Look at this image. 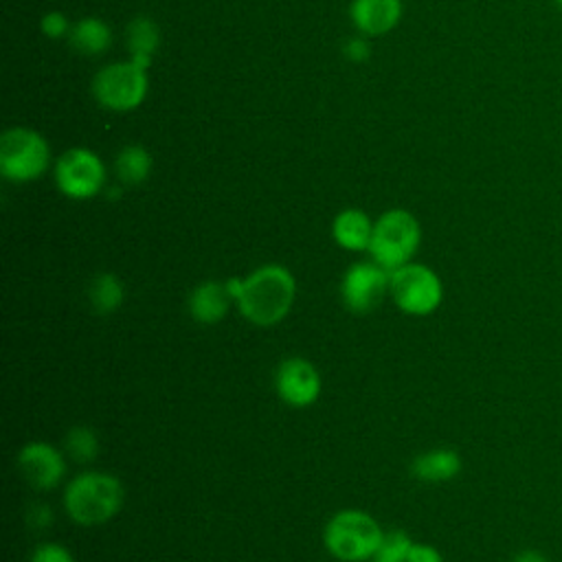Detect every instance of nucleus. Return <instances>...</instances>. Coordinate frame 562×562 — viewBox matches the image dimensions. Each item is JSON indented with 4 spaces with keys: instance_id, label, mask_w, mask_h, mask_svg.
Instances as JSON below:
<instances>
[{
    "instance_id": "obj_26",
    "label": "nucleus",
    "mask_w": 562,
    "mask_h": 562,
    "mask_svg": "<svg viewBox=\"0 0 562 562\" xmlns=\"http://www.w3.org/2000/svg\"><path fill=\"white\" fill-rule=\"evenodd\" d=\"M406 562H443V555L437 547L428 542H413Z\"/></svg>"
},
{
    "instance_id": "obj_16",
    "label": "nucleus",
    "mask_w": 562,
    "mask_h": 562,
    "mask_svg": "<svg viewBox=\"0 0 562 562\" xmlns=\"http://www.w3.org/2000/svg\"><path fill=\"white\" fill-rule=\"evenodd\" d=\"M160 46V29L158 24L147 15H136L127 26V48L130 59L140 66L149 68L154 61V53Z\"/></svg>"
},
{
    "instance_id": "obj_11",
    "label": "nucleus",
    "mask_w": 562,
    "mask_h": 562,
    "mask_svg": "<svg viewBox=\"0 0 562 562\" xmlns=\"http://www.w3.org/2000/svg\"><path fill=\"white\" fill-rule=\"evenodd\" d=\"M321 386L318 369L305 358H285L274 371V391L288 406L305 408L314 404L321 395Z\"/></svg>"
},
{
    "instance_id": "obj_1",
    "label": "nucleus",
    "mask_w": 562,
    "mask_h": 562,
    "mask_svg": "<svg viewBox=\"0 0 562 562\" xmlns=\"http://www.w3.org/2000/svg\"><path fill=\"white\" fill-rule=\"evenodd\" d=\"M294 299V274L281 263H266L244 277V285L235 305L250 325L272 327L290 314Z\"/></svg>"
},
{
    "instance_id": "obj_6",
    "label": "nucleus",
    "mask_w": 562,
    "mask_h": 562,
    "mask_svg": "<svg viewBox=\"0 0 562 562\" xmlns=\"http://www.w3.org/2000/svg\"><path fill=\"white\" fill-rule=\"evenodd\" d=\"M389 296L404 314L428 316L443 301V283L430 266L408 261L389 272Z\"/></svg>"
},
{
    "instance_id": "obj_2",
    "label": "nucleus",
    "mask_w": 562,
    "mask_h": 562,
    "mask_svg": "<svg viewBox=\"0 0 562 562\" xmlns=\"http://www.w3.org/2000/svg\"><path fill=\"white\" fill-rule=\"evenodd\" d=\"M125 503L123 483L101 470H88L70 479L64 490V509L81 527H97L112 520Z\"/></svg>"
},
{
    "instance_id": "obj_19",
    "label": "nucleus",
    "mask_w": 562,
    "mask_h": 562,
    "mask_svg": "<svg viewBox=\"0 0 562 562\" xmlns=\"http://www.w3.org/2000/svg\"><path fill=\"white\" fill-rule=\"evenodd\" d=\"M114 169L123 184H140L151 173V154L143 145H125L116 154Z\"/></svg>"
},
{
    "instance_id": "obj_27",
    "label": "nucleus",
    "mask_w": 562,
    "mask_h": 562,
    "mask_svg": "<svg viewBox=\"0 0 562 562\" xmlns=\"http://www.w3.org/2000/svg\"><path fill=\"white\" fill-rule=\"evenodd\" d=\"M509 562H551V560L540 549H522V551L514 553V558Z\"/></svg>"
},
{
    "instance_id": "obj_21",
    "label": "nucleus",
    "mask_w": 562,
    "mask_h": 562,
    "mask_svg": "<svg viewBox=\"0 0 562 562\" xmlns=\"http://www.w3.org/2000/svg\"><path fill=\"white\" fill-rule=\"evenodd\" d=\"M411 547H413V540L408 538L406 531L391 529V531H384L375 558L389 560V562H406Z\"/></svg>"
},
{
    "instance_id": "obj_23",
    "label": "nucleus",
    "mask_w": 562,
    "mask_h": 562,
    "mask_svg": "<svg viewBox=\"0 0 562 562\" xmlns=\"http://www.w3.org/2000/svg\"><path fill=\"white\" fill-rule=\"evenodd\" d=\"M40 29H42V33H44L46 37H50V40H61V37L70 35L72 24L68 22L66 13H61V11H46V13L42 15V20H40Z\"/></svg>"
},
{
    "instance_id": "obj_9",
    "label": "nucleus",
    "mask_w": 562,
    "mask_h": 562,
    "mask_svg": "<svg viewBox=\"0 0 562 562\" xmlns=\"http://www.w3.org/2000/svg\"><path fill=\"white\" fill-rule=\"evenodd\" d=\"M389 294V270L380 263L356 261L351 263L340 281L342 305L353 314L373 312L382 299Z\"/></svg>"
},
{
    "instance_id": "obj_17",
    "label": "nucleus",
    "mask_w": 562,
    "mask_h": 562,
    "mask_svg": "<svg viewBox=\"0 0 562 562\" xmlns=\"http://www.w3.org/2000/svg\"><path fill=\"white\" fill-rule=\"evenodd\" d=\"M68 42L81 55H101L112 44V29L101 18L88 15L72 24Z\"/></svg>"
},
{
    "instance_id": "obj_25",
    "label": "nucleus",
    "mask_w": 562,
    "mask_h": 562,
    "mask_svg": "<svg viewBox=\"0 0 562 562\" xmlns=\"http://www.w3.org/2000/svg\"><path fill=\"white\" fill-rule=\"evenodd\" d=\"M342 55H345L349 61H367V59L371 57V44H369L367 35L349 37V40L342 44Z\"/></svg>"
},
{
    "instance_id": "obj_28",
    "label": "nucleus",
    "mask_w": 562,
    "mask_h": 562,
    "mask_svg": "<svg viewBox=\"0 0 562 562\" xmlns=\"http://www.w3.org/2000/svg\"><path fill=\"white\" fill-rule=\"evenodd\" d=\"M553 2H555V7L562 11V0H553Z\"/></svg>"
},
{
    "instance_id": "obj_5",
    "label": "nucleus",
    "mask_w": 562,
    "mask_h": 562,
    "mask_svg": "<svg viewBox=\"0 0 562 562\" xmlns=\"http://www.w3.org/2000/svg\"><path fill=\"white\" fill-rule=\"evenodd\" d=\"M50 167L48 140L31 127H11L0 136V173L11 182H31Z\"/></svg>"
},
{
    "instance_id": "obj_15",
    "label": "nucleus",
    "mask_w": 562,
    "mask_h": 562,
    "mask_svg": "<svg viewBox=\"0 0 562 562\" xmlns=\"http://www.w3.org/2000/svg\"><path fill=\"white\" fill-rule=\"evenodd\" d=\"M373 224L375 222L362 209H345L331 222V237L345 250H369Z\"/></svg>"
},
{
    "instance_id": "obj_13",
    "label": "nucleus",
    "mask_w": 562,
    "mask_h": 562,
    "mask_svg": "<svg viewBox=\"0 0 562 562\" xmlns=\"http://www.w3.org/2000/svg\"><path fill=\"white\" fill-rule=\"evenodd\" d=\"M233 305V299L222 281H202L195 285L187 299V310L191 318L200 325H215L224 321Z\"/></svg>"
},
{
    "instance_id": "obj_10",
    "label": "nucleus",
    "mask_w": 562,
    "mask_h": 562,
    "mask_svg": "<svg viewBox=\"0 0 562 562\" xmlns=\"http://www.w3.org/2000/svg\"><path fill=\"white\" fill-rule=\"evenodd\" d=\"M20 476L37 492L57 487L66 474L64 454L48 441H29L15 457Z\"/></svg>"
},
{
    "instance_id": "obj_20",
    "label": "nucleus",
    "mask_w": 562,
    "mask_h": 562,
    "mask_svg": "<svg viewBox=\"0 0 562 562\" xmlns=\"http://www.w3.org/2000/svg\"><path fill=\"white\" fill-rule=\"evenodd\" d=\"M66 454L77 463H90L99 454V437L90 426H72L64 437Z\"/></svg>"
},
{
    "instance_id": "obj_24",
    "label": "nucleus",
    "mask_w": 562,
    "mask_h": 562,
    "mask_svg": "<svg viewBox=\"0 0 562 562\" xmlns=\"http://www.w3.org/2000/svg\"><path fill=\"white\" fill-rule=\"evenodd\" d=\"M53 520H55L53 509L46 503H33L26 509V525L35 531H46L53 525Z\"/></svg>"
},
{
    "instance_id": "obj_12",
    "label": "nucleus",
    "mask_w": 562,
    "mask_h": 562,
    "mask_svg": "<svg viewBox=\"0 0 562 562\" xmlns=\"http://www.w3.org/2000/svg\"><path fill=\"white\" fill-rule=\"evenodd\" d=\"M402 0H351L349 18L353 26L367 35H384L397 26L402 18Z\"/></svg>"
},
{
    "instance_id": "obj_14",
    "label": "nucleus",
    "mask_w": 562,
    "mask_h": 562,
    "mask_svg": "<svg viewBox=\"0 0 562 562\" xmlns=\"http://www.w3.org/2000/svg\"><path fill=\"white\" fill-rule=\"evenodd\" d=\"M463 459L452 448H432L417 454L411 463V474L424 483H446L459 476Z\"/></svg>"
},
{
    "instance_id": "obj_7",
    "label": "nucleus",
    "mask_w": 562,
    "mask_h": 562,
    "mask_svg": "<svg viewBox=\"0 0 562 562\" xmlns=\"http://www.w3.org/2000/svg\"><path fill=\"white\" fill-rule=\"evenodd\" d=\"M149 92L147 70L132 59L103 66L92 79V94L97 103L112 112L136 110Z\"/></svg>"
},
{
    "instance_id": "obj_8",
    "label": "nucleus",
    "mask_w": 562,
    "mask_h": 562,
    "mask_svg": "<svg viewBox=\"0 0 562 562\" xmlns=\"http://www.w3.org/2000/svg\"><path fill=\"white\" fill-rule=\"evenodd\" d=\"M57 189L70 200H90L105 187V165L88 147L66 149L55 162Z\"/></svg>"
},
{
    "instance_id": "obj_29",
    "label": "nucleus",
    "mask_w": 562,
    "mask_h": 562,
    "mask_svg": "<svg viewBox=\"0 0 562 562\" xmlns=\"http://www.w3.org/2000/svg\"><path fill=\"white\" fill-rule=\"evenodd\" d=\"M373 562H389V560H380V558H373Z\"/></svg>"
},
{
    "instance_id": "obj_4",
    "label": "nucleus",
    "mask_w": 562,
    "mask_h": 562,
    "mask_svg": "<svg viewBox=\"0 0 562 562\" xmlns=\"http://www.w3.org/2000/svg\"><path fill=\"white\" fill-rule=\"evenodd\" d=\"M419 244L422 226L417 217L404 209H389L373 224L369 255L384 270L393 272L413 259Z\"/></svg>"
},
{
    "instance_id": "obj_22",
    "label": "nucleus",
    "mask_w": 562,
    "mask_h": 562,
    "mask_svg": "<svg viewBox=\"0 0 562 562\" xmlns=\"http://www.w3.org/2000/svg\"><path fill=\"white\" fill-rule=\"evenodd\" d=\"M29 562H75L72 553L59 544V542H40L31 555Z\"/></svg>"
},
{
    "instance_id": "obj_18",
    "label": "nucleus",
    "mask_w": 562,
    "mask_h": 562,
    "mask_svg": "<svg viewBox=\"0 0 562 562\" xmlns=\"http://www.w3.org/2000/svg\"><path fill=\"white\" fill-rule=\"evenodd\" d=\"M88 299L97 314H114L125 301V285L114 272H99L88 285Z\"/></svg>"
},
{
    "instance_id": "obj_3",
    "label": "nucleus",
    "mask_w": 562,
    "mask_h": 562,
    "mask_svg": "<svg viewBox=\"0 0 562 562\" xmlns=\"http://www.w3.org/2000/svg\"><path fill=\"white\" fill-rule=\"evenodd\" d=\"M382 536L384 531L371 514L342 509L327 520L323 544L340 562H367L375 558Z\"/></svg>"
}]
</instances>
